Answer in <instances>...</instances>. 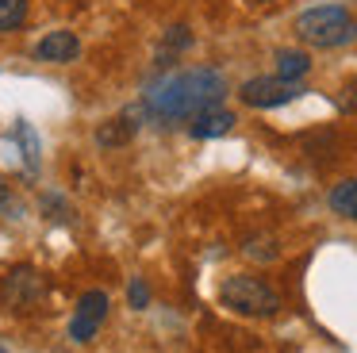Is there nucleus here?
<instances>
[{
    "label": "nucleus",
    "instance_id": "4468645a",
    "mask_svg": "<svg viewBox=\"0 0 357 353\" xmlns=\"http://www.w3.org/2000/svg\"><path fill=\"white\" fill-rule=\"evenodd\" d=\"M127 299H131V307H135V311L150 307V288L142 284V276H131V284H127Z\"/></svg>",
    "mask_w": 357,
    "mask_h": 353
},
{
    "label": "nucleus",
    "instance_id": "2eb2a0df",
    "mask_svg": "<svg viewBox=\"0 0 357 353\" xmlns=\"http://www.w3.org/2000/svg\"><path fill=\"white\" fill-rule=\"evenodd\" d=\"M338 107L342 112H357V81L346 89V96H338Z\"/></svg>",
    "mask_w": 357,
    "mask_h": 353
},
{
    "label": "nucleus",
    "instance_id": "39448f33",
    "mask_svg": "<svg viewBox=\"0 0 357 353\" xmlns=\"http://www.w3.org/2000/svg\"><path fill=\"white\" fill-rule=\"evenodd\" d=\"M300 92H303L300 81H284V77H254V81L242 84L238 96L246 100L250 107H280V104H292Z\"/></svg>",
    "mask_w": 357,
    "mask_h": 353
},
{
    "label": "nucleus",
    "instance_id": "f03ea898",
    "mask_svg": "<svg viewBox=\"0 0 357 353\" xmlns=\"http://www.w3.org/2000/svg\"><path fill=\"white\" fill-rule=\"evenodd\" d=\"M296 35L307 46L334 50V46H346L357 38V20L342 4H319L296 15Z\"/></svg>",
    "mask_w": 357,
    "mask_h": 353
},
{
    "label": "nucleus",
    "instance_id": "dca6fc26",
    "mask_svg": "<svg viewBox=\"0 0 357 353\" xmlns=\"http://www.w3.org/2000/svg\"><path fill=\"white\" fill-rule=\"evenodd\" d=\"M0 353H8V350H4V345H0Z\"/></svg>",
    "mask_w": 357,
    "mask_h": 353
},
{
    "label": "nucleus",
    "instance_id": "423d86ee",
    "mask_svg": "<svg viewBox=\"0 0 357 353\" xmlns=\"http://www.w3.org/2000/svg\"><path fill=\"white\" fill-rule=\"evenodd\" d=\"M108 292H100V288H93V292H85L81 296V303H77V311H73V319H70V338L73 342H89V338H96V330L104 326V319H108Z\"/></svg>",
    "mask_w": 357,
    "mask_h": 353
},
{
    "label": "nucleus",
    "instance_id": "9b49d317",
    "mask_svg": "<svg viewBox=\"0 0 357 353\" xmlns=\"http://www.w3.org/2000/svg\"><path fill=\"white\" fill-rule=\"evenodd\" d=\"M331 207H334L338 215H346V219H354V223H357V176H349V181L334 184V192H331Z\"/></svg>",
    "mask_w": 357,
    "mask_h": 353
},
{
    "label": "nucleus",
    "instance_id": "6e6552de",
    "mask_svg": "<svg viewBox=\"0 0 357 353\" xmlns=\"http://www.w3.org/2000/svg\"><path fill=\"white\" fill-rule=\"evenodd\" d=\"M234 127V112H227V107H204V112L192 115V123H188V135L192 138H223L227 130Z\"/></svg>",
    "mask_w": 357,
    "mask_h": 353
},
{
    "label": "nucleus",
    "instance_id": "0eeeda50",
    "mask_svg": "<svg viewBox=\"0 0 357 353\" xmlns=\"http://www.w3.org/2000/svg\"><path fill=\"white\" fill-rule=\"evenodd\" d=\"M77 54H81V43H77L73 31H50V35L35 46V58L54 61V66H62V61H77Z\"/></svg>",
    "mask_w": 357,
    "mask_h": 353
},
{
    "label": "nucleus",
    "instance_id": "1a4fd4ad",
    "mask_svg": "<svg viewBox=\"0 0 357 353\" xmlns=\"http://www.w3.org/2000/svg\"><path fill=\"white\" fill-rule=\"evenodd\" d=\"M311 69V58L303 50H277V77L284 81H303Z\"/></svg>",
    "mask_w": 357,
    "mask_h": 353
},
{
    "label": "nucleus",
    "instance_id": "20e7f679",
    "mask_svg": "<svg viewBox=\"0 0 357 353\" xmlns=\"http://www.w3.org/2000/svg\"><path fill=\"white\" fill-rule=\"evenodd\" d=\"M43 296H47V284H43V276L27 265H16L12 273H4V280H0V299H4L12 311L35 307Z\"/></svg>",
    "mask_w": 357,
    "mask_h": 353
},
{
    "label": "nucleus",
    "instance_id": "f8f14e48",
    "mask_svg": "<svg viewBox=\"0 0 357 353\" xmlns=\"http://www.w3.org/2000/svg\"><path fill=\"white\" fill-rule=\"evenodd\" d=\"M24 20H27V0H0V35L24 27Z\"/></svg>",
    "mask_w": 357,
    "mask_h": 353
},
{
    "label": "nucleus",
    "instance_id": "7ed1b4c3",
    "mask_svg": "<svg viewBox=\"0 0 357 353\" xmlns=\"http://www.w3.org/2000/svg\"><path fill=\"white\" fill-rule=\"evenodd\" d=\"M219 299L223 307H231L234 315H254V319H265V315L280 311V296L257 276H227L223 288H219Z\"/></svg>",
    "mask_w": 357,
    "mask_h": 353
},
{
    "label": "nucleus",
    "instance_id": "9d476101",
    "mask_svg": "<svg viewBox=\"0 0 357 353\" xmlns=\"http://www.w3.org/2000/svg\"><path fill=\"white\" fill-rule=\"evenodd\" d=\"M131 135H135V123L127 119V115H123V119H104L100 127H96V142H100L104 150H112V146H123Z\"/></svg>",
    "mask_w": 357,
    "mask_h": 353
},
{
    "label": "nucleus",
    "instance_id": "ddd939ff",
    "mask_svg": "<svg viewBox=\"0 0 357 353\" xmlns=\"http://www.w3.org/2000/svg\"><path fill=\"white\" fill-rule=\"evenodd\" d=\"M188 43H192V35H188V27H169V31H165V46H162V61H169L173 54L188 50Z\"/></svg>",
    "mask_w": 357,
    "mask_h": 353
},
{
    "label": "nucleus",
    "instance_id": "f257e3e1",
    "mask_svg": "<svg viewBox=\"0 0 357 353\" xmlns=\"http://www.w3.org/2000/svg\"><path fill=\"white\" fill-rule=\"evenodd\" d=\"M223 96H227L223 73H215V69H181V73L146 89V112L162 123H177V119H192L204 107L223 104Z\"/></svg>",
    "mask_w": 357,
    "mask_h": 353
}]
</instances>
